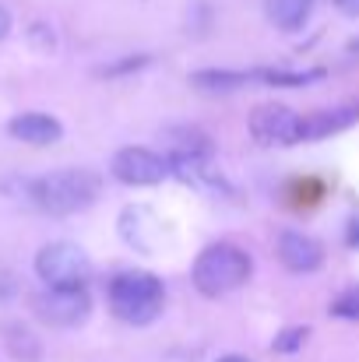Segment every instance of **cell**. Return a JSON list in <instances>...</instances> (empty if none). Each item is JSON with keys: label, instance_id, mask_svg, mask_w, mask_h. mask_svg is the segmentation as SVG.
<instances>
[{"label": "cell", "instance_id": "obj_9", "mask_svg": "<svg viewBox=\"0 0 359 362\" xmlns=\"http://www.w3.org/2000/svg\"><path fill=\"white\" fill-rule=\"evenodd\" d=\"M359 123V99H342L328 110H317L310 117H300V141H321L338 130H349Z\"/></svg>", "mask_w": 359, "mask_h": 362}, {"label": "cell", "instance_id": "obj_15", "mask_svg": "<svg viewBox=\"0 0 359 362\" xmlns=\"http://www.w3.org/2000/svg\"><path fill=\"white\" fill-rule=\"evenodd\" d=\"M253 85H268V88H303V85H314L324 78V71H250Z\"/></svg>", "mask_w": 359, "mask_h": 362}, {"label": "cell", "instance_id": "obj_2", "mask_svg": "<svg viewBox=\"0 0 359 362\" xmlns=\"http://www.w3.org/2000/svg\"><path fill=\"white\" fill-rule=\"evenodd\" d=\"M253 274V260L243 246H233V243H212L198 253L194 260V288L208 299H219V296H229L243 288Z\"/></svg>", "mask_w": 359, "mask_h": 362}, {"label": "cell", "instance_id": "obj_22", "mask_svg": "<svg viewBox=\"0 0 359 362\" xmlns=\"http://www.w3.org/2000/svg\"><path fill=\"white\" fill-rule=\"evenodd\" d=\"M349 57H359V39H353V42H349Z\"/></svg>", "mask_w": 359, "mask_h": 362}, {"label": "cell", "instance_id": "obj_10", "mask_svg": "<svg viewBox=\"0 0 359 362\" xmlns=\"http://www.w3.org/2000/svg\"><path fill=\"white\" fill-rule=\"evenodd\" d=\"M7 134L21 144H35V148H46V144H57L64 137V123L50 113H18L14 120L7 123Z\"/></svg>", "mask_w": 359, "mask_h": 362}, {"label": "cell", "instance_id": "obj_13", "mask_svg": "<svg viewBox=\"0 0 359 362\" xmlns=\"http://www.w3.org/2000/svg\"><path fill=\"white\" fill-rule=\"evenodd\" d=\"M268 21L282 32H300L314 11V0H264Z\"/></svg>", "mask_w": 359, "mask_h": 362}, {"label": "cell", "instance_id": "obj_5", "mask_svg": "<svg viewBox=\"0 0 359 362\" xmlns=\"http://www.w3.org/2000/svg\"><path fill=\"white\" fill-rule=\"evenodd\" d=\"M35 274L42 285H85L92 260L78 243H46L35 253Z\"/></svg>", "mask_w": 359, "mask_h": 362}, {"label": "cell", "instance_id": "obj_18", "mask_svg": "<svg viewBox=\"0 0 359 362\" xmlns=\"http://www.w3.org/2000/svg\"><path fill=\"white\" fill-rule=\"evenodd\" d=\"M148 64H152V57H127V60H120V64H110V67H103L99 74H103V78H120V74L141 71V67H148Z\"/></svg>", "mask_w": 359, "mask_h": 362}, {"label": "cell", "instance_id": "obj_1", "mask_svg": "<svg viewBox=\"0 0 359 362\" xmlns=\"http://www.w3.org/2000/svg\"><path fill=\"white\" fill-rule=\"evenodd\" d=\"M99 187L103 183L92 169H57L28 183V201L42 215L64 218V215H78L92 208L99 197Z\"/></svg>", "mask_w": 359, "mask_h": 362}, {"label": "cell", "instance_id": "obj_8", "mask_svg": "<svg viewBox=\"0 0 359 362\" xmlns=\"http://www.w3.org/2000/svg\"><path fill=\"white\" fill-rule=\"evenodd\" d=\"M275 253L282 260L285 271L292 274H314L321 264H324V246L314 240V236H303L296 229H285L278 243H275Z\"/></svg>", "mask_w": 359, "mask_h": 362}, {"label": "cell", "instance_id": "obj_11", "mask_svg": "<svg viewBox=\"0 0 359 362\" xmlns=\"http://www.w3.org/2000/svg\"><path fill=\"white\" fill-rule=\"evenodd\" d=\"M162 151L215 158V141H212V134H205L201 127H166V130H162Z\"/></svg>", "mask_w": 359, "mask_h": 362}, {"label": "cell", "instance_id": "obj_17", "mask_svg": "<svg viewBox=\"0 0 359 362\" xmlns=\"http://www.w3.org/2000/svg\"><path fill=\"white\" fill-rule=\"evenodd\" d=\"M331 317H342V320H359V288H349L342 292L331 306H328Z\"/></svg>", "mask_w": 359, "mask_h": 362}, {"label": "cell", "instance_id": "obj_4", "mask_svg": "<svg viewBox=\"0 0 359 362\" xmlns=\"http://www.w3.org/2000/svg\"><path fill=\"white\" fill-rule=\"evenodd\" d=\"M32 310L50 327H78L92 313V296L85 285H46V292L32 299Z\"/></svg>", "mask_w": 359, "mask_h": 362}, {"label": "cell", "instance_id": "obj_21", "mask_svg": "<svg viewBox=\"0 0 359 362\" xmlns=\"http://www.w3.org/2000/svg\"><path fill=\"white\" fill-rule=\"evenodd\" d=\"M219 362H250V359H246V356H222Z\"/></svg>", "mask_w": 359, "mask_h": 362}, {"label": "cell", "instance_id": "obj_14", "mask_svg": "<svg viewBox=\"0 0 359 362\" xmlns=\"http://www.w3.org/2000/svg\"><path fill=\"white\" fill-rule=\"evenodd\" d=\"M4 345H7V352L18 362L42 359V341H39L28 327H21V324H7V327H4Z\"/></svg>", "mask_w": 359, "mask_h": 362}, {"label": "cell", "instance_id": "obj_19", "mask_svg": "<svg viewBox=\"0 0 359 362\" xmlns=\"http://www.w3.org/2000/svg\"><path fill=\"white\" fill-rule=\"evenodd\" d=\"M335 7L349 18H359V0H335Z\"/></svg>", "mask_w": 359, "mask_h": 362}, {"label": "cell", "instance_id": "obj_20", "mask_svg": "<svg viewBox=\"0 0 359 362\" xmlns=\"http://www.w3.org/2000/svg\"><path fill=\"white\" fill-rule=\"evenodd\" d=\"M7 32H11V14H7V7L0 4V39H4Z\"/></svg>", "mask_w": 359, "mask_h": 362}, {"label": "cell", "instance_id": "obj_12", "mask_svg": "<svg viewBox=\"0 0 359 362\" xmlns=\"http://www.w3.org/2000/svg\"><path fill=\"white\" fill-rule=\"evenodd\" d=\"M190 85L198 92H208V95H229V92H239L243 85H253V78H250V71H215V67H208V71H194Z\"/></svg>", "mask_w": 359, "mask_h": 362}, {"label": "cell", "instance_id": "obj_3", "mask_svg": "<svg viewBox=\"0 0 359 362\" xmlns=\"http://www.w3.org/2000/svg\"><path fill=\"white\" fill-rule=\"evenodd\" d=\"M166 306V288L155 274L144 271H123L110 281V310L117 313V320L130 327H144L152 324Z\"/></svg>", "mask_w": 359, "mask_h": 362}, {"label": "cell", "instance_id": "obj_16", "mask_svg": "<svg viewBox=\"0 0 359 362\" xmlns=\"http://www.w3.org/2000/svg\"><path fill=\"white\" fill-rule=\"evenodd\" d=\"M307 341H310V327H307V324H289V327H282V331L271 338V352H278V356H296Z\"/></svg>", "mask_w": 359, "mask_h": 362}, {"label": "cell", "instance_id": "obj_6", "mask_svg": "<svg viewBox=\"0 0 359 362\" xmlns=\"http://www.w3.org/2000/svg\"><path fill=\"white\" fill-rule=\"evenodd\" d=\"M110 173L127 187H155V183H162L169 165H166V155L141 148V144H130V148H120L113 155Z\"/></svg>", "mask_w": 359, "mask_h": 362}, {"label": "cell", "instance_id": "obj_7", "mask_svg": "<svg viewBox=\"0 0 359 362\" xmlns=\"http://www.w3.org/2000/svg\"><path fill=\"white\" fill-rule=\"evenodd\" d=\"M250 137L264 148H282L300 141V117L282 103H264L250 113Z\"/></svg>", "mask_w": 359, "mask_h": 362}]
</instances>
